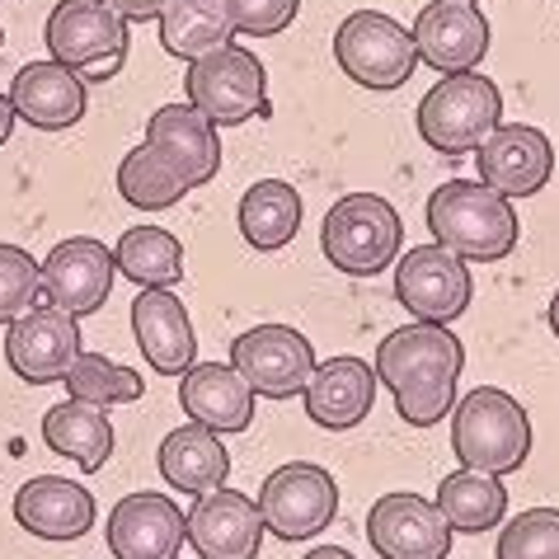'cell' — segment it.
<instances>
[{"mask_svg": "<svg viewBox=\"0 0 559 559\" xmlns=\"http://www.w3.org/2000/svg\"><path fill=\"white\" fill-rule=\"evenodd\" d=\"M377 381L395 395V414L409 428H432L456 409V381L465 371V344L452 324H400L377 348Z\"/></svg>", "mask_w": 559, "mask_h": 559, "instance_id": "6da1fadb", "label": "cell"}, {"mask_svg": "<svg viewBox=\"0 0 559 559\" xmlns=\"http://www.w3.org/2000/svg\"><path fill=\"white\" fill-rule=\"evenodd\" d=\"M428 230L432 245L452 250L465 263H499L518 245V212L503 193L475 179H447L428 198Z\"/></svg>", "mask_w": 559, "mask_h": 559, "instance_id": "7a4b0ae2", "label": "cell"}, {"mask_svg": "<svg viewBox=\"0 0 559 559\" xmlns=\"http://www.w3.org/2000/svg\"><path fill=\"white\" fill-rule=\"evenodd\" d=\"M452 452L461 471L479 475H512L532 456V418L499 385H475L471 395H456L452 409Z\"/></svg>", "mask_w": 559, "mask_h": 559, "instance_id": "3957f363", "label": "cell"}, {"mask_svg": "<svg viewBox=\"0 0 559 559\" xmlns=\"http://www.w3.org/2000/svg\"><path fill=\"white\" fill-rule=\"evenodd\" d=\"M320 250L348 277H377L405 250V222L381 193H348L324 212Z\"/></svg>", "mask_w": 559, "mask_h": 559, "instance_id": "277c9868", "label": "cell"}, {"mask_svg": "<svg viewBox=\"0 0 559 559\" xmlns=\"http://www.w3.org/2000/svg\"><path fill=\"white\" fill-rule=\"evenodd\" d=\"M48 52L61 67H71L81 81H114L132 48V24L108 0H61L48 14Z\"/></svg>", "mask_w": 559, "mask_h": 559, "instance_id": "5b68a950", "label": "cell"}, {"mask_svg": "<svg viewBox=\"0 0 559 559\" xmlns=\"http://www.w3.org/2000/svg\"><path fill=\"white\" fill-rule=\"evenodd\" d=\"M183 95V104H193L212 128H240L250 118H269V71L250 48L226 43L189 61Z\"/></svg>", "mask_w": 559, "mask_h": 559, "instance_id": "8992f818", "label": "cell"}, {"mask_svg": "<svg viewBox=\"0 0 559 559\" xmlns=\"http://www.w3.org/2000/svg\"><path fill=\"white\" fill-rule=\"evenodd\" d=\"M414 122H418V136H424L432 151L465 155L503 122V95H499V85L479 71L442 75V81L418 99Z\"/></svg>", "mask_w": 559, "mask_h": 559, "instance_id": "52a82bcc", "label": "cell"}, {"mask_svg": "<svg viewBox=\"0 0 559 559\" xmlns=\"http://www.w3.org/2000/svg\"><path fill=\"white\" fill-rule=\"evenodd\" d=\"M334 57H338V71H344L353 85L377 90V95L400 90L418 67L414 34L405 24H395L391 14H381V10L348 14V20L338 24V34H334Z\"/></svg>", "mask_w": 559, "mask_h": 559, "instance_id": "ba28073f", "label": "cell"}, {"mask_svg": "<svg viewBox=\"0 0 559 559\" xmlns=\"http://www.w3.org/2000/svg\"><path fill=\"white\" fill-rule=\"evenodd\" d=\"M338 512V485L334 475L316 461H287L273 471L259 489V518L263 532H273L287 546L316 540Z\"/></svg>", "mask_w": 559, "mask_h": 559, "instance_id": "9c48e42d", "label": "cell"}, {"mask_svg": "<svg viewBox=\"0 0 559 559\" xmlns=\"http://www.w3.org/2000/svg\"><path fill=\"white\" fill-rule=\"evenodd\" d=\"M471 263L442 245H414L395 263V301L424 324H452L471 310Z\"/></svg>", "mask_w": 559, "mask_h": 559, "instance_id": "30bf717a", "label": "cell"}, {"mask_svg": "<svg viewBox=\"0 0 559 559\" xmlns=\"http://www.w3.org/2000/svg\"><path fill=\"white\" fill-rule=\"evenodd\" d=\"M230 367L245 377L254 395L263 400H292L306 391L310 371H316V348L292 324H254L236 334L230 344Z\"/></svg>", "mask_w": 559, "mask_h": 559, "instance_id": "8fae6325", "label": "cell"}, {"mask_svg": "<svg viewBox=\"0 0 559 559\" xmlns=\"http://www.w3.org/2000/svg\"><path fill=\"white\" fill-rule=\"evenodd\" d=\"M81 353V324L57 306H34L5 324V362L24 385L61 381Z\"/></svg>", "mask_w": 559, "mask_h": 559, "instance_id": "7c38bea8", "label": "cell"}, {"mask_svg": "<svg viewBox=\"0 0 559 559\" xmlns=\"http://www.w3.org/2000/svg\"><path fill=\"white\" fill-rule=\"evenodd\" d=\"M475 165H479V183H489L493 193L518 203V198H536L550 183L555 146L532 122H499V128L475 146Z\"/></svg>", "mask_w": 559, "mask_h": 559, "instance_id": "4fadbf2b", "label": "cell"}, {"mask_svg": "<svg viewBox=\"0 0 559 559\" xmlns=\"http://www.w3.org/2000/svg\"><path fill=\"white\" fill-rule=\"evenodd\" d=\"M452 536L424 493H381L367 512V540L381 559H447Z\"/></svg>", "mask_w": 559, "mask_h": 559, "instance_id": "5bb4252c", "label": "cell"}, {"mask_svg": "<svg viewBox=\"0 0 559 559\" xmlns=\"http://www.w3.org/2000/svg\"><path fill=\"white\" fill-rule=\"evenodd\" d=\"M114 250H104L95 236H71L48 250L38 263L43 297L48 306L67 310V316H95L114 292Z\"/></svg>", "mask_w": 559, "mask_h": 559, "instance_id": "9a60e30c", "label": "cell"}, {"mask_svg": "<svg viewBox=\"0 0 559 559\" xmlns=\"http://www.w3.org/2000/svg\"><path fill=\"white\" fill-rule=\"evenodd\" d=\"M104 540L118 559H179V550L189 546V522L169 493L142 489L108 512Z\"/></svg>", "mask_w": 559, "mask_h": 559, "instance_id": "2e32d148", "label": "cell"}, {"mask_svg": "<svg viewBox=\"0 0 559 559\" xmlns=\"http://www.w3.org/2000/svg\"><path fill=\"white\" fill-rule=\"evenodd\" d=\"M409 34L418 61L442 75L475 71L489 57V20L479 14V5H465V0H432Z\"/></svg>", "mask_w": 559, "mask_h": 559, "instance_id": "e0dca14e", "label": "cell"}, {"mask_svg": "<svg viewBox=\"0 0 559 559\" xmlns=\"http://www.w3.org/2000/svg\"><path fill=\"white\" fill-rule=\"evenodd\" d=\"M146 146L193 189L216 179L222 169V136L193 104H160L146 122Z\"/></svg>", "mask_w": 559, "mask_h": 559, "instance_id": "ac0fdd59", "label": "cell"}, {"mask_svg": "<svg viewBox=\"0 0 559 559\" xmlns=\"http://www.w3.org/2000/svg\"><path fill=\"white\" fill-rule=\"evenodd\" d=\"M14 522L28 536L67 546V540H81L95 532V493L61 475H34L14 493Z\"/></svg>", "mask_w": 559, "mask_h": 559, "instance_id": "d6986e66", "label": "cell"}, {"mask_svg": "<svg viewBox=\"0 0 559 559\" xmlns=\"http://www.w3.org/2000/svg\"><path fill=\"white\" fill-rule=\"evenodd\" d=\"M189 546L198 559H254L263 546V518L259 503L245 499L240 489H216L203 493L189 512Z\"/></svg>", "mask_w": 559, "mask_h": 559, "instance_id": "ffe728a7", "label": "cell"}, {"mask_svg": "<svg viewBox=\"0 0 559 559\" xmlns=\"http://www.w3.org/2000/svg\"><path fill=\"white\" fill-rule=\"evenodd\" d=\"M132 334L136 348L160 377H183L198 362V334L183 301L169 287H142L132 301Z\"/></svg>", "mask_w": 559, "mask_h": 559, "instance_id": "44dd1931", "label": "cell"}, {"mask_svg": "<svg viewBox=\"0 0 559 559\" xmlns=\"http://www.w3.org/2000/svg\"><path fill=\"white\" fill-rule=\"evenodd\" d=\"M85 81L75 75L71 67L61 61H28V67L14 71V85H10V108L14 118L28 122L38 132H67L85 118Z\"/></svg>", "mask_w": 559, "mask_h": 559, "instance_id": "7402d4cb", "label": "cell"}, {"mask_svg": "<svg viewBox=\"0 0 559 559\" xmlns=\"http://www.w3.org/2000/svg\"><path fill=\"white\" fill-rule=\"evenodd\" d=\"M301 395H306V414L316 428L348 432L371 414L377 371H371L362 357H324V362H316V371H310Z\"/></svg>", "mask_w": 559, "mask_h": 559, "instance_id": "603a6c76", "label": "cell"}, {"mask_svg": "<svg viewBox=\"0 0 559 559\" xmlns=\"http://www.w3.org/2000/svg\"><path fill=\"white\" fill-rule=\"evenodd\" d=\"M254 400L259 395L230 362H193L179 385L183 414L212 432H245L254 424Z\"/></svg>", "mask_w": 559, "mask_h": 559, "instance_id": "cb8c5ba5", "label": "cell"}, {"mask_svg": "<svg viewBox=\"0 0 559 559\" xmlns=\"http://www.w3.org/2000/svg\"><path fill=\"white\" fill-rule=\"evenodd\" d=\"M155 471L165 475V485H169V489L203 499V493L226 489L230 452H226V442L216 438L212 428H203V424H183V428H175V432H165L160 452H155Z\"/></svg>", "mask_w": 559, "mask_h": 559, "instance_id": "d4e9b609", "label": "cell"}, {"mask_svg": "<svg viewBox=\"0 0 559 559\" xmlns=\"http://www.w3.org/2000/svg\"><path fill=\"white\" fill-rule=\"evenodd\" d=\"M43 442L52 447L57 456L75 461L81 471H104L108 456H114V424L99 405H85V400H61L43 414Z\"/></svg>", "mask_w": 559, "mask_h": 559, "instance_id": "484cf974", "label": "cell"}, {"mask_svg": "<svg viewBox=\"0 0 559 559\" xmlns=\"http://www.w3.org/2000/svg\"><path fill=\"white\" fill-rule=\"evenodd\" d=\"M236 222H240V236H245L250 250L273 254V250H283V245L297 240V230H301V193L292 189L287 179H259V183L245 189Z\"/></svg>", "mask_w": 559, "mask_h": 559, "instance_id": "4316f807", "label": "cell"}, {"mask_svg": "<svg viewBox=\"0 0 559 559\" xmlns=\"http://www.w3.org/2000/svg\"><path fill=\"white\" fill-rule=\"evenodd\" d=\"M442 522L461 536H479L508 522V489L499 475H479V471H452L438 485V503Z\"/></svg>", "mask_w": 559, "mask_h": 559, "instance_id": "83f0119b", "label": "cell"}, {"mask_svg": "<svg viewBox=\"0 0 559 559\" xmlns=\"http://www.w3.org/2000/svg\"><path fill=\"white\" fill-rule=\"evenodd\" d=\"M155 24H160V48L179 61L216 52L236 38L226 0H169V5L155 14Z\"/></svg>", "mask_w": 559, "mask_h": 559, "instance_id": "f1b7e54d", "label": "cell"}, {"mask_svg": "<svg viewBox=\"0 0 559 559\" xmlns=\"http://www.w3.org/2000/svg\"><path fill=\"white\" fill-rule=\"evenodd\" d=\"M114 269L136 287H169L183 283V245L160 226H132L114 245Z\"/></svg>", "mask_w": 559, "mask_h": 559, "instance_id": "f546056e", "label": "cell"}, {"mask_svg": "<svg viewBox=\"0 0 559 559\" xmlns=\"http://www.w3.org/2000/svg\"><path fill=\"white\" fill-rule=\"evenodd\" d=\"M71 400H85V405H136V400L146 395V381L136 377L132 367L114 362V357H99V353H81L71 362V371L61 377Z\"/></svg>", "mask_w": 559, "mask_h": 559, "instance_id": "4dcf8cb0", "label": "cell"}, {"mask_svg": "<svg viewBox=\"0 0 559 559\" xmlns=\"http://www.w3.org/2000/svg\"><path fill=\"white\" fill-rule=\"evenodd\" d=\"M118 193L128 198L132 207L142 212H165V207H179L189 198V183H183L175 169H169L160 155H155L146 142L122 155L118 165Z\"/></svg>", "mask_w": 559, "mask_h": 559, "instance_id": "1f68e13d", "label": "cell"}, {"mask_svg": "<svg viewBox=\"0 0 559 559\" xmlns=\"http://www.w3.org/2000/svg\"><path fill=\"white\" fill-rule=\"evenodd\" d=\"M493 559H559V508H526L508 518Z\"/></svg>", "mask_w": 559, "mask_h": 559, "instance_id": "d6a6232c", "label": "cell"}, {"mask_svg": "<svg viewBox=\"0 0 559 559\" xmlns=\"http://www.w3.org/2000/svg\"><path fill=\"white\" fill-rule=\"evenodd\" d=\"M38 297H43V277L34 254L20 250V245H0V324L34 310Z\"/></svg>", "mask_w": 559, "mask_h": 559, "instance_id": "836d02e7", "label": "cell"}, {"mask_svg": "<svg viewBox=\"0 0 559 559\" xmlns=\"http://www.w3.org/2000/svg\"><path fill=\"white\" fill-rule=\"evenodd\" d=\"M301 0H226V14L236 24V34H250V38H273L292 28L297 20Z\"/></svg>", "mask_w": 559, "mask_h": 559, "instance_id": "e575fe53", "label": "cell"}, {"mask_svg": "<svg viewBox=\"0 0 559 559\" xmlns=\"http://www.w3.org/2000/svg\"><path fill=\"white\" fill-rule=\"evenodd\" d=\"M108 5H114L128 24H142V20H155V14H160L169 0H108Z\"/></svg>", "mask_w": 559, "mask_h": 559, "instance_id": "d590c367", "label": "cell"}, {"mask_svg": "<svg viewBox=\"0 0 559 559\" xmlns=\"http://www.w3.org/2000/svg\"><path fill=\"white\" fill-rule=\"evenodd\" d=\"M10 132H14V108H10V95H0V146L10 142Z\"/></svg>", "mask_w": 559, "mask_h": 559, "instance_id": "8d00e7d4", "label": "cell"}, {"mask_svg": "<svg viewBox=\"0 0 559 559\" xmlns=\"http://www.w3.org/2000/svg\"><path fill=\"white\" fill-rule=\"evenodd\" d=\"M301 559H357V555L344 550V546H316V550H306Z\"/></svg>", "mask_w": 559, "mask_h": 559, "instance_id": "74e56055", "label": "cell"}, {"mask_svg": "<svg viewBox=\"0 0 559 559\" xmlns=\"http://www.w3.org/2000/svg\"><path fill=\"white\" fill-rule=\"evenodd\" d=\"M550 330H555V338H559V292L550 297Z\"/></svg>", "mask_w": 559, "mask_h": 559, "instance_id": "f35d334b", "label": "cell"}, {"mask_svg": "<svg viewBox=\"0 0 559 559\" xmlns=\"http://www.w3.org/2000/svg\"><path fill=\"white\" fill-rule=\"evenodd\" d=\"M0 43H5V28H0Z\"/></svg>", "mask_w": 559, "mask_h": 559, "instance_id": "ab89813d", "label": "cell"}, {"mask_svg": "<svg viewBox=\"0 0 559 559\" xmlns=\"http://www.w3.org/2000/svg\"><path fill=\"white\" fill-rule=\"evenodd\" d=\"M465 5H479V0H465Z\"/></svg>", "mask_w": 559, "mask_h": 559, "instance_id": "60d3db41", "label": "cell"}]
</instances>
